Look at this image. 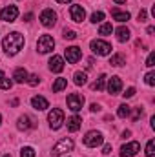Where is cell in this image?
Segmentation results:
<instances>
[{"instance_id":"obj_1","label":"cell","mask_w":155,"mask_h":157,"mask_svg":"<svg viewBox=\"0 0 155 157\" xmlns=\"http://www.w3.org/2000/svg\"><path fill=\"white\" fill-rule=\"evenodd\" d=\"M24 44H26V40L24 37L18 33V31H13V33H9L6 39L2 40V48H4V51L9 55V57H13V55H17L22 48H24Z\"/></svg>"},{"instance_id":"obj_2","label":"cell","mask_w":155,"mask_h":157,"mask_svg":"<svg viewBox=\"0 0 155 157\" xmlns=\"http://www.w3.org/2000/svg\"><path fill=\"white\" fill-rule=\"evenodd\" d=\"M73 150V141L70 139V137H64V139H60L55 146H53V157H59L62 155V154H66V152H71Z\"/></svg>"},{"instance_id":"obj_3","label":"cell","mask_w":155,"mask_h":157,"mask_svg":"<svg viewBox=\"0 0 155 157\" xmlns=\"http://www.w3.org/2000/svg\"><path fill=\"white\" fill-rule=\"evenodd\" d=\"M102 141H104L102 133H100V132H95V130L88 132L86 137H84V144H86L88 148H97V146L102 144Z\"/></svg>"},{"instance_id":"obj_4","label":"cell","mask_w":155,"mask_h":157,"mask_svg":"<svg viewBox=\"0 0 155 157\" xmlns=\"http://www.w3.org/2000/svg\"><path fill=\"white\" fill-rule=\"evenodd\" d=\"M53 48H55V40L51 35H42L37 40V51H40V53H49V51H53Z\"/></svg>"},{"instance_id":"obj_5","label":"cell","mask_w":155,"mask_h":157,"mask_svg":"<svg viewBox=\"0 0 155 157\" xmlns=\"http://www.w3.org/2000/svg\"><path fill=\"white\" fill-rule=\"evenodd\" d=\"M47 121H49V126L53 130H59L62 126V122H64V112L59 110V108H53L49 112V115H47Z\"/></svg>"},{"instance_id":"obj_6","label":"cell","mask_w":155,"mask_h":157,"mask_svg":"<svg viewBox=\"0 0 155 157\" xmlns=\"http://www.w3.org/2000/svg\"><path fill=\"white\" fill-rule=\"evenodd\" d=\"M91 49L97 55H110L112 53V44H108L106 40H91Z\"/></svg>"},{"instance_id":"obj_7","label":"cell","mask_w":155,"mask_h":157,"mask_svg":"<svg viewBox=\"0 0 155 157\" xmlns=\"http://www.w3.org/2000/svg\"><path fill=\"white\" fill-rule=\"evenodd\" d=\"M66 102H68V108L71 112H80L82 106H84V97L78 95V93H71V95H68V101Z\"/></svg>"},{"instance_id":"obj_8","label":"cell","mask_w":155,"mask_h":157,"mask_svg":"<svg viewBox=\"0 0 155 157\" xmlns=\"http://www.w3.org/2000/svg\"><path fill=\"white\" fill-rule=\"evenodd\" d=\"M18 17V7L17 6H6L2 11H0V18L4 22H15Z\"/></svg>"},{"instance_id":"obj_9","label":"cell","mask_w":155,"mask_h":157,"mask_svg":"<svg viewBox=\"0 0 155 157\" xmlns=\"http://www.w3.org/2000/svg\"><path fill=\"white\" fill-rule=\"evenodd\" d=\"M55 22H57V13L53 9H44L40 13V24L42 26L51 28V26H55Z\"/></svg>"},{"instance_id":"obj_10","label":"cell","mask_w":155,"mask_h":157,"mask_svg":"<svg viewBox=\"0 0 155 157\" xmlns=\"http://www.w3.org/2000/svg\"><path fill=\"white\" fill-rule=\"evenodd\" d=\"M141 150V144L139 143H128V144H124L122 148H120V157H135L137 155V152Z\"/></svg>"},{"instance_id":"obj_11","label":"cell","mask_w":155,"mask_h":157,"mask_svg":"<svg viewBox=\"0 0 155 157\" xmlns=\"http://www.w3.org/2000/svg\"><path fill=\"white\" fill-rule=\"evenodd\" d=\"M64 55H66V59H68L70 64H77L78 60H80V57H82V51H80V48H77V46H71V48H68L64 51Z\"/></svg>"},{"instance_id":"obj_12","label":"cell","mask_w":155,"mask_h":157,"mask_svg":"<svg viewBox=\"0 0 155 157\" xmlns=\"http://www.w3.org/2000/svg\"><path fill=\"white\" fill-rule=\"evenodd\" d=\"M70 17H71V20H73V22H82V20L86 18V11H84V7H82V6L75 4V6H71V7H70Z\"/></svg>"},{"instance_id":"obj_13","label":"cell","mask_w":155,"mask_h":157,"mask_svg":"<svg viewBox=\"0 0 155 157\" xmlns=\"http://www.w3.org/2000/svg\"><path fill=\"white\" fill-rule=\"evenodd\" d=\"M49 70H51L53 73H60V71L64 70V59H62L60 55H53V57L49 59Z\"/></svg>"},{"instance_id":"obj_14","label":"cell","mask_w":155,"mask_h":157,"mask_svg":"<svg viewBox=\"0 0 155 157\" xmlns=\"http://www.w3.org/2000/svg\"><path fill=\"white\" fill-rule=\"evenodd\" d=\"M31 106H33L35 110H39V112H42V110L49 108V102H47V99H44L42 95H35V97L31 99Z\"/></svg>"},{"instance_id":"obj_15","label":"cell","mask_w":155,"mask_h":157,"mask_svg":"<svg viewBox=\"0 0 155 157\" xmlns=\"http://www.w3.org/2000/svg\"><path fill=\"white\" fill-rule=\"evenodd\" d=\"M120 88H122V80H120V77H112L110 78V82H108V91H110L112 95H117V93L120 91Z\"/></svg>"},{"instance_id":"obj_16","label":"cell","mask_w":155,"mask_h":157,"mask_svg":"<svg viewBox=\"0 0 155 157\" xmlns=\"http://www.w3.org/2000/svg\"><path fill=\"white\" fill-rule=\"evenodd\" d=\"M28 71L24 70V68H17L15 70V73H13V78H15V82H18V84H22V82H28Z\"/></svg>"},{"instance_id":"obj_17","label":"cell","mask_w":155,"mask_h":157,"mask_svg":"<svg viewBox=\"0 0 155 157\" xmlns=\"http://www.w3.org/2000/svg\"><path fill=\"white\" fill-rule=\"evenodd\" d=\"M112 17H113L115 20H119V22H126V20H130V13H128V11H119L117 7L112 9Z\"/></svg>"},{"instance_id":"obj_18","label":"cell","mask_w":155,"mask_h":157,"mask_svg":"<svg viewBox=\"0 0 155 157\" xmlns=\"http://www.w3.org/2000/svg\"><path fill=\"white\" fill-rule=\"evenodd\" d=\"M80 124H82V119L78 117V115H73V117L68 119V130L70 132H77L78 128H80Z\"/></svg>"},{"instance_id":"obj_19","label":"cell","mask_w":155,"mask_h":157,"mask_svg":"<svg viewBox=\"0 0 155 157\" xmlns=\"http://www.w3.org/2000/svg\"><path fill=\"white\" fill-rule=\"evenodd\" d=\"M33 124H31V119L28 117V115H22V117H18V122H17V128L18 130H29Z\"/></svg>"},{"instance_id":"obj_20","label":"cell","mask_w":155,"mask_h":157,"mask_svg":"<svg viewBox=\"0 0 155 157\" xmlns=\"http://www.w3.org/2000/svg\"><path fill=\"white\" fill-rule=\"evenodd\" d=\"M117 40H119V42H126V40H130V29L124 28V26H120V28L117 29Z\"/></svg>"},{"instance_id":"obj_21","label":"cell","mask_w":155,"mask_h":157,"mask_svg":"<svg viewBox=\"0 0 155 157\" xmlns=\"http://www.w3.org/2000/svg\"><path fill=\"white\" fill-rule=\"evenodd\" d=\"M66 86H68V80H66V78H62V77H59L55 82H53V91H55V93H59V91H62Z\"/></svg>"},{"instance_id":"obj_22","label":"cell","mask_w":155,"mask_h":157,"mask_svg":"<svg viewBox=\"0 0 155 157\" xmlns=\"http://www.w3.org/2000/svg\"><path fill=\"white\" fill-rule=\"evenodd\" d=\"M73 80H75V84H77V86H84V84L88 82V77H86V73L77 71V73L73 75Z\"/></svg>"},{"instance_id":"obj_23","label":"cell","mask_w":155,"mask_h":157,"mask_svg":"<svg viewBox=\"0 0 155 157\" xmlns=\"http://www.w3.org/2000/svg\"><path fill=\"white\" fill-rule=\"evenodd\" d=\"M104 80H106V75L102 73V75H99V78L93 82V86H91V88H93V90H97V91H102V90H104Z\"/></svg>"},{"instance_id":"obj_24","label":"cell","mask_w":155,"mask_h":157,"mask_svg":"<svg viewBox=\"0 0 155 157\" xmlns=\"http://www.w3.org/2000/svg\"><path fill=\"white\" fill-rule=\"evenodd\" d=\"M11 86H13V82L6 77V73H4V71H0V88H2V90H9Z\"/></svg>"},{"instance_id":"obj_25","label":"cell","mask_w":155,"mask_h":157,"mask_svg":"<svg viewBox=\"0 0 155 157\" xmlns=\"http://www.w3.org/2000/svg\"><path fill=\"white\" fill-rule=\"evenodd\" d=\"M130 112H131V108H130L128 104H120V106H119L117 115H119V117H122V119H126L128 115H130Z\"/></svg>"},{"instance_id":"obj_26","label":"cell","mask_w":155,"mask_h":157,"mask_svg":"<svg viewBox=\"0 0 155 157\" xmlns=\"http://www.w3.org/2000/svg\"><path fill=\"white\" fill-rule=\"evenodd\" d=\"M112 31H113V28H112L110 22H106V24H102L99 28V35H112Z\"/></svg>"},{"instance_id":"obj_27","label":"cell","mask_w":155,"mask_h":157,"mask_svg":"<svg viewBox=\"0 0 155 157\" xmlns=\"http://www.w3.org/2000/svg\"><path fill=\"white\" fill-rule=\"evenodd\" d=\"M110 64L119 68V66H122V64H126V62H124V57H122V55H113V57L110 59Z\"/></svg>"},{"instance_id":"obj_28","label":"cell","mask_w":155,"mask_h":157,"mask_svg":"<svg viewBox=\"0 0 155 157\" xmlns=\"http://www.w3.org/2000/svg\"><path fill=\"white\" fill-rule=\"evenodd\" d=\"M20 157H35V150L31 146H24L20 150Z\"/></svg>"},{"instance_id":"obj_29","label":"cell","mask_w":155,"mask_h":157,"mask_svg":"<svg viewBox=\"0 0 155 157\" xmlns=\"http://www.w3.org/2000/svg\"><path fill=\"white\" fill-rule=\"evenodd\" d=\"M153 154H155V141H153V139H150V141H148V144H146V155L153 157Z\"/></svg>"},{"instance_id":"obj_30","label":"cell","mask_w":155,"mask_h":157,"mask_svg":"<svg viewBox=\"0 0 155 157\" xmlns=\"http://www.w3.org/2000/svg\"><path fill=\"white\" fill-rule=\"evenodd\" d=\"M102 20H104V13H102V11H95V13L91 15V22H93V24L102 22Z\"/></svg>"},{"instance_id":"obj_31","label":"cell","mask_w":155,"mask_h":157,"mask_svg":"<svg viewBox=\"0 0 155 157\" xmlns=\"http://www.w3.org/2000/svg\"><path fill=\"white\" fill-rule=\"evenodd\" d=\"M64 39H68V40H75V39H77V33H75L73 29H64Z\"/></svg>"},{"instance_id":"obj_32","label":"cell","mask_w":155,"mask_h":157,"mask_svg":"<svg viewBox=\"0 0 155 157\" xmlns=\"http://www.w3.org/2000/svg\"><path fill=\"white\" fill-rule=\"evenodd\" d=\"M153 62H155V53L152 51V53L148 55V59H146V66H148V68H153V66H155Z\"/></svg>"},{"instance_id":"obj_33","label":"cell","mask_w":155,"mask_h":157,"mask_svg":"<svg viewBox=\"0 0 155 157\" xmlns=\"http://www.w3.org/2000/svg\"><path fill=\"white\" fill-rule=\"evenodd\" d=\"M39 75H29V77H28V84H29V86H37V84H39Z\"/></svg>"},{"instance_id":"obj_34","label":"cell","mask_w":155,"mask_h":157,"mask_svg":"<svg viewBox=\"0 0 155 157\" xmlns=\"http://www.w3.org/2000/svg\"><path fill=\"white\" fill-rule=\"evenodd\" d=\"M146 84H148V86H153L155 84V73L153 71H150V73L146 75Z\"/></svg>"},{"instance_id":"obj_35","label":"cell","mask_w":155,"mask_h":157,"mask_svg":"<svg viewBox=\"0 0 155 157\" xmlns=\"http://www.w3.org/2000/svg\"><path fill=\"white\" fill-rule=\"evenodd\" d=\"M122 95H124V99H131V97L135 95V88H128L126 93H122Z\"/></svg>"},{"instance_id":"obj_36","label":"cell","mask_w":155,"mask_h":157,"mask_svg":"<svg viewBox=\"0 0 155 157\" xmlns=\"http://www.w3.org/2000/svg\"><path fill=\"white\" fill-rule=\"evenodd\" d=\"M146 17H148L146 9H141V11H139V22H144V20H146Z\"/></svg>"},{"instance_id":"obj_37","label":"cell","mask_w":155,"mask_h":157,"mask_svg":"<svg viewBox=\"0 0 155 157\" xmlns=\"http://www.w3.org/2000/svg\"><path fill=\"white\" fill-rule=\"evenodd\" d=\"M110 152H112V144H106V146L102 148V154H104V155H108Z\"/></svg>"},{"instance_id":"obj_38","label":"cell","mask_w":155,"mask_h":157,"mask_svg":"<svg viewBox=\"0 0 155 157\" xmlns=\"http://www.w3.org/2000/svg\"><path fill=\"white\" fill-rule=\"evenodd\" d=\"M31 18H33V13H26V15H24V20H26V22H29Z\"/></svg>"},{"instance_id":"obj_39","label":"cell","mask_w":155,"mask_h":157,"mask_svg":"<svg viewBox=\"0 0 155 157\" xmlns=\"http://www.w3.org/2000/svg\"><path fill=\"white\" fill-rule=\"evenodd\" d=\"M89 110H91V112H99V110H100V106H99V104H95V102H93V104H91V108H89Z\"/></svg>"},{"instance_id":"obj_40","label":"cell","mask_w":155,"mask_h":157,"mask_svg":"<svg viewBox=\"0 0 155 157\" xmlns=\"http://www.w3.org/2000/svg\"><path fill=\"white\" fill-rule=\"evenodd\" d=\"M148 33H150V35H153V33H155V28H153V26H150V28H148Z\"/></svg>"},{"instance_id":"obj_41","label":"cell","mask_w":155,"mask_h":157,"mask_svg":"<svg viewBox=\"0 0 155 157\" xmlns=\"http://www.w3.org/2000/svg\"><path fill=\"white\" fill-rule=\"evenodd\" d=\"M59 4H68V2H71V0H57Z\"/></svg>"},{"instance_id":"obj_42","label":"cell","mask_w":155,"mask_h":157,"mask_svg":"<svg viewBox=\"0 0 155 157\" xmlns=\"http://www.w3.org/2000/svg\"><path fill=\"white\" fill-rule=\"evenodd\" d=\"M126 0H115V4H124Z\"/></svg>"},{"instance_id":"obj_43","label":"cell","mask_w":155,"mask_h":157,"mask_svg":"<svg viewBox=\"0 0 155 157\" xmlns=\"http://www.w3.org/2000/svg\"><path fill=\"white\" fill-rule=\"evenodd\" d=\"M4 157H11V154H6V155H4Z\"/></svg>"},{"instance_id":"obj_44","label":"cell","mask_w":155,"mask_h":157,"mask_svg":"<svg viewBox=\"0 0 155 157\" xmlns=\"http://www.w3.org/2000/svg\"><path fill=\"white\" fill-rule=\"evenodd\" d=\"M0 122H2V115H0Z\"/></svg>"}]
</instances>
